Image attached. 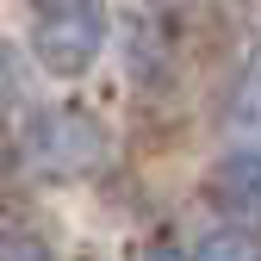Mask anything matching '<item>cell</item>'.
<instances>
[{"instance_id": "6da1fadb", "label": "cell", "mask_w": 261, "mask_h": 261, "mask_svg": "<svg viewBox=\"0 0 261 261\" xmlns=\"http://www.w3.org/2000/svg\"><path fill=\"white\" fill-rule=\"evenodd\" d=\"M25 162L50 180H81L106 162V124L87 106H44L25 124Z\"/></svg>"}, {"instance_id": "8992f818", "label": "cell", "mask_w": 261, "mask_h": 261, "mask_svg": "<svg viewBox=\"0 0 261 261\" xmlns=\"http://www.w3.org/2000/svg\"><path fill=\"white\" fill-rule=\"evenodd\" d=\"M137 261H187V255L168 249V243H149V249H137Z\"/></svg>"}, {"instance_id": "5b68a950", "label": "cell", "mask_w": 261, "mask_h": 261, "mask_svg": "<svg viewBox=\"0 0 261 261\" xmlns=\"http://www.w3.org/2000/svg\"><path fill=\"white\" fill-rule=\"evenodd\" d=\"M199 261H255V243H249L243 230H230V237H212V243L199 249Z\"/></svg>"}, {"instance_id": "3957f363", "label": "cell", "mask_w": 261, "mask_h": 261, "mask_svg": "<svg viewBox=\"0 0 261 261\" xmlns=\"http://www.w3.org/2000/svg\"><path fill=\"white\" fill-rule=\"evenodd\" d=\"M255 187H261V162H255V149H224L218 168H212V199L230 205V212H249V205H255Z\"/></svg>"}, {"instance_id": "7a4b0ae2", "label": "cell", "mask_w": 261, "mask_h": 261, "mask_svg": "<svg viewBox=\"0 0 261 261\" xmlns=\"http://www.w3.org/2000/svg\"><path fill=\"white\" fill-rule=\"evenodd\" d=\"M31 50L50 75L75 81L93 69V56L106 50V13L100 0H44L38 25H31Z\"/></svg>"}, {"instance_id": "277c9868", "label": "cell", "mask_w": 261, "mask_h": 261, "mask_svg": "<svg viewBox=\"0 0 261 261\" xmlns=\"http://www.w3.org/2000/svg\"><path fill=\"white\" fill-rule=\"evenodd\" d=\"M0 261H56V249L38 230H0Z\"/></svg>"}]
</instances>
